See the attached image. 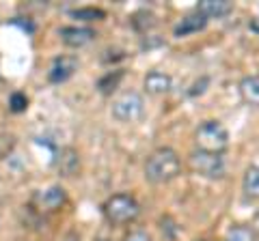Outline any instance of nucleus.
<instances>
[{"label": "nucleus", "mask_w": 259, "mask_h": 241, "mask_svg": "<svg viewBox=\"0 0 259 241\" xmlns=\"http://www.w3.org/2000/svg\"><path fill=\"white\" fill-rule=\"evenodd\" d=\"M71 18L82 20V22H97V20L106 18V13H104L102 9H95V7H80V9L71 11Z\"/></svg>", "instance_id": "16"}, {"label": "nucleus", "mask_w": 259, "mask_h": 241, "mask_svg": "<svg viewBox=\"0 0 259 241\" xmlns=\"http://www.w3.org/2000/svg\"><path fill=\"white\" fill-rule=\"evenodd\" d=\"M123 69H115V71H108L106 76H102L100 78V82H97V91H100L102 95H110V93H115L119 84H121V80H123Z\"/></svg>", "instance_id": "15"}, {"label": "nucleus", "mask_w": 259, "mask_h": 241, "mask_svg": "<svg viewBox=\"0 0 259 241\" xmlns=\"http://www.w3.org/2000/svg\"><path fill=\"white\" fill-rule=\"evenodd\" d=\"M182 174V157L171 147H160L151 151L147 162H145V179L149 183H168Z\"/></svg>", "instance_id": "1"}, {"label": "nucleus", "mask_w": 259, "mask_h": 241, "mask_svg": "<svg viewBox=\"0 0 259 241\" xmlns=\"http://www.w3.org/2000/svg\"><path fill=\"white\" fill-rule=\"evenodd\" d=\"M173 88V78L164 71H149L145 76V91L151 95H164Z\"/></svg>", "instance_id": "11"}, {"label": "nucleus", "mask_w": 259, "mask_h": 241, "mask_svg": "<svg viewBox=\"0 0 259 241\" xmlns=\"http://www.w3.org/2000/svg\"><path fill=\"white\" fill-rule=\"evenodd\" d=\"M100 241H106V239H100Z\"/></svg>", "instance_id": "22"}, {"label": "nucleus", "mask_w": 259, "mask_h": 241, "mask_svg": "<svg viewBox=\"0 0 259 241\" xmlns=\"http://www.w3.org/2000/svg\"><path fill=\"white\" fill-rule=\"evenodd\" d=\"M223 241H255V232L248 226H233Z\"/></svg>", "instance_id": "17"}, {"label": "nucleus", "mask_w": 259, "mask_h": 241, "mask_svg": "<svg viewBox=\"0 0 259 241\" xmlns=\"http://www.w3.org/2000/svg\"><path fill=\"white\" fill-rule=\"evenodd\" d=\"M242 101L253 108H259V76H246L240 82Z\"/></svg>", "instance_id": "13"}, {"label": "nucleus", "mask_w": 259, "mask_h": 241, "mask_svg": "<svg viewBox=\"0 0 259 241\" xmlns=\"http://www.w3.org/2000/svg\"><path fill=\"white\" fill-rule=\"evenodd\" d=\"M194 144L197 151L223 155L229 147V132L221 120H203L194 132Z\"/></svg>", "instance_id": "2"}, {"label": "nucleus", "mask_w": 259, "mask_h": 241, "mask_svg": "<svg viewBox=\"0 0 259 241\" xmlns=\"http://www.w3.org/2000/svg\"><path fill=\"white\" fill-rule=\"evenodd\" d=\"M112 116L121 123H134L139 120L145 112V99L139 91H125L112 101Z\"/></svg>", "instance_id": "4"}, {"label": "nucleus", "mask_w": 259, "mask_h": 241, "mask_svg": "<svg viewBox=\"0 0 259 241\" xmlns=\"http://www.w3.org/2000/svg\"><path fill=\"white\" fill-rule=\"evenodd\" d=\"M76 69H78L76 56H59V58H54L50 71H48V80L52 84H63L76 74Z\"/></svg>", "instance_id": "8"}, {"label": "nucleus", "mask_w": 259, "mask_h": 241, "mask_svg": "<svg viewBox=\"0 0 259 241\" xmlns=\"http://www.w3.org/2000/svg\"><path fill=\"white\" fill-rule=\"evenodd\" d=\"M65 241H80V239H78V235H76V232H69V235L65 237Z\"/></svg>", "instance_id": "20"}, {"label": "nucleus", "mask_w": 259, "mask_h": 241, "mask_svg": "<svg viewBox=\"0 0 259 241\" xmlns=\"http://www.w3.org/2000/svg\"><path fill=\"white\" fill-rule=\"evenodd\" d=\"M207 18L203 13H199V11H192L188 15H184V18L175 24V28H173V35L175 37H188V35H194V33H201L205 26H207Z\"/></svg>", "instance_id": "9"}, {"label": "nucleus", "mask_w": 259, "mask_h": 241, "mask_svg": "<svg viewBox=\"0 0 259 241\" xmlns=\"http://www.w3.org/2000/svg\"><path fill=\"white\" fill-rule=\"evenodd\" d=\"M199 13H203L205 18H225V15H229L233 11V3L229 0H201L199 7H197Z\"/></svg>", "instance_id": "12"}, {"label": "nucleus", "mask_w": 259, "mask_h": 241, "mask_svg": "<svg viewBox=\"0 0 259 241\" xmlns=\"http://www.w3.org/2000/svg\"><path fill=\"white\" fill-rule=\"evenodd\" d=\"M190 168L197 174L205 176V179H221V176H225L227 172V162L223 155H216V153H203V151H197L194 149L190 157Z\"/></svg>", "instance_id": "5"}, {"label": "nucleus", "mask_w": 259, "mask_h": 241, "mask_svg": "<svg viewBox=\"0 0 259 241\" xmlns=\"http://www.w3.org/2000/svg\"><path fill=\"white\" fill-rule=\"evenodd\" d=\"M26 106H28V99H26V95L24 93H13L9 97V108L13 112H24Z\"/></svg>", "instance_id": "18"}, {"label": "nucleus", "mask_w": 259, "mask_h": 241, "mask_svg": "<svg viewBox=\"0 0 259 241\" xmlns=\"http://www.w3.org/2000/svg\"><path fill=\"white\" fill-rule=\"evenodd\" d=\"M123 241H153V237L149 235L147 230H132V232H127V235L123 237Z\"/></svg>", "instance_id": "19"}, {"label": "nucleus", "mask_w": 259, "mask_h": 241, "mask_svg": "<svg viewBox=\"0 0 259 241\" xmlns=\"http://www.w3.org/2000/svg\"><path fill=\"white\" fill-rule=\"evenodd\" d=\"M242 192L246 200H259V166H248L242 179Z\"/></svg>", "instance_id": "14"}, {"label": "nucleus", "mask_w": 259, "mask_h": 241, "mask_svg": "<svg viewBox=\"0 0 259 241\" xmlns=\"http://www.w3.org/2000/svg\"><path fill=\"white\" fill-rule=\"evenodd\" d=\"M255 28H257V30H259V22H257V24H255Z\"/></svg>", "instance_id": "21"}, {"label": "nucleus", "mask_w": 259, "mask_h": 241, "mask_svg": "<svg viewBox=\"0 0 259 241\" xmlns=\"http://www.w3.org/2000/svg\"><path fill=\"white\" fill-rule=\"evenodd\" d=\"M67 203V192L61 186H50L46 190L35 192L32 196V207L37 209L39 213H54Z\"/></svg>", "instance_id": "6"}, {"label": "nucleus", "mask_w": 259, "mask_h": 241, "mask_svg": "<svg viewBox=\"0 0 259 241\" xmlns=\"http://www.w3.org/2000/svg\"><path fill=\"white\" fill-rule=\"evenodd\" d=\"M56 170H59L63 176H74L80 170V155L76 149L65 147L61 149L59 157H56Z\"/></svg>", "instance_id": "10"}, {"label": "nucleus", "mask_w": 259, "mask_h": 241, "mask_svg": "<svg viewBox=\"0 0 259 241\" xmlns=\"http://www.w3.org/2000/svg\"><path fill=\"white\" fill-rule=\"evenodd\" d=\"M59 37L69 47H84L95 39V30L91 26H63L59 28Z\"/></svg>", "instance_id": "7"}, {"label": "nucleus", "mask_w": 259, "mask_h": 241, "mask_svg": "<svg viewBox=\"0 0 259 241\" xmlns=\"http://www.w3.org/2000/svg\"><path fill=\"white\" fill-rule=\"evenodd\" d=\"M104 218L115 226L130 224L141 215V205L132 194H112L102 207Z\"/></svg>", "instance_id": "3"}]
</instances>
